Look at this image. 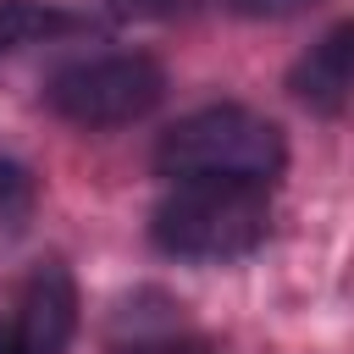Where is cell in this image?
<instances>
[{
    "label": "cell",
    "instance_id": "6da1fadb",
    "mask_svg": "<svg viewBox=\"0 0 354 354\" xmlns=\"http://www.w3.org/2000/svg\"><path fill=\"white\" fill-rule=\"evenodd\" d=\"M155 160L177 183H254V188H266L282 171L288 149H282L277 122H266L243 105H205L160 138Z\"/></svg>",
    "mask_w": 354,
    "mask_h": 354
},
{
    "label": "cell",
    "instance_id": "7a4b0ae2",
    "mask_svg": "<svg viewBox=\"0 0 354 354\" xmlns=\"http://www.w3.org/2000/svg\"><path fill=\"white\" fill-rule=\"evenodd\" d=\"M155 243L183 260H238L266 243L271 205L254 183H177L149 221Z\"/></svg>",
    "mask_w": 354,
    "mask_h": 354
},
{
    "label": "cell",
    "instance_id": "3957f363",
    "mask_svg": "<svg viewBox=\"0 0 354 354\" xmlns=\"http://www.w3.org/2000/svg\"><path fill=\"white\" fill-rule=\"evenodd\" d=\"M160 94H166V72L149 55H88V61L61 66L44 88L50 111L77 122V127L138 122L160 105Z\"/></svg>",
    "mask_w": 354,
    "mask_h": 354
},
{
    "label": "cell",
    "instance_id": "277c9868",
    "mask_svg": "<svg viewBox=\"0 0 354 354\" xmlns=\"http://www.w3.org/2000/svg\"><path fill=\"white\" fill-rule=\"evenodd\" d=\"M77 321V293L72 277L44 260L33 271H22L6 293L0 310V354H61Z\"/></svg>",
    "mask_w": 354,
    "mask_h": 354
},
{
    "label": "cell",
    "instance_id": "5b68a950",
    "mask_svg": "<svg viewBox=\"0 0 354 354\" xmlns=\"http://www.w3.org/2000/svg\"><path fill=\"white\" fill-rule=\"evenodd\" d=\"M293 88L315 111H343L348 100V28H332L293 72Z\"/></svg>",
    "mask_w": 354,
    "mask_h": 354
},
{
    "label": "cell",
    "instance_id": "8992f818",
    "mask_svg": "<svg viewBox=\"0 0 354 354\" xmlns=\"http://www.w3.org/2000/svg\"><path fill=\"white\" fill-rule=\"evenodd\" d=\"M77 17L55 11V6H39V0H6L0 6V55L6 50H22V44H39L50 33H72Z\"/></svg>",
    "mask_w": 354,
    "mask_h": 354
},
{
    "label": "cell",
    "instance_id": "52a82bcc",
    "mask_svg": "<svg viewBox=\"0 0 354 354\" xmlns=\"http://www.w3.org/2000/svg\"><path fill=\"white\" fill-rule=\"evenodd\" d=\"M33 216V177L17 160H0V249L28 227Z\"/></svg>",
    "mask_w": 354,
    "mask_h": 354
},
{
    "label": "cell",
    "instance_id": "ba28073f",
    "mask_svg": "<svg viewBox=\"0 0 354 354\" xmlns=\"http://www.w3.org/2000/svg\"><path fill=\"white\" fill-rule=\"evenodd\" d=\"M122 11H171V6H183V0H116Z\"/></svg>",
    "mask_w": 354,
    "mask_h": 354
},
{
    "label": "cell",
    "instance_id": "9c48e42d",
    "mask_svg": "<svg viewBox=\"0 0 354 354\" xmlns=\"http://www.w3.org/2000/svg\"><path fill=\"white\" fill-rule=\"evenodd\" d=\"M249 6H288V0H249Z\"/></svg>",
    "mask_w": 354,
    "mask_h": 354
}]
</instances>
